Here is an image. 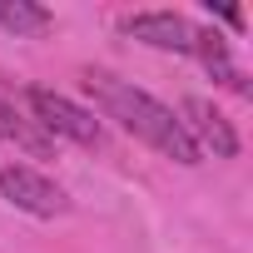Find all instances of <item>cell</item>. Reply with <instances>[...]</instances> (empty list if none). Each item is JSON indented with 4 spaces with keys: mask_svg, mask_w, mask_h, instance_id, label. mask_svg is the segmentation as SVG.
Listing matches in <instances>:
<instances>
[{
    "mask_svg": "<svg viewBox=\"0 0 253 253\" xmlns=\"http://www.w3.org/2000/svg\"><path fill=\"white\" fill-rule=\"evenodd\" d=\"M184 114H189L184 129H189V139L199 144V154L213 149V159H238V134H233V124H228L209 99H189Z\"/></svg>",
    "mask_w": 253,
    "mask_h": 253,
    "instance_id": "cell-5",
    "label": "cell"
},
{
    "mask_svg": "<svg viewBox=\"0 0 253 253\" xmlns=\"http://www.w3.org/2000/svg\"><path fill=\"white\" fill-rule=\"evenodd\" d=\"M0 139H5V144H20V149H30V154H50V139L35 129L30 119H20L5 99H0Z\"/></svg>",
    "mask_w": 253,
    "mask_h": 253,
    "instance_id": "cell-7",
    "label": "cell"
},
{
    "mask_svg": "<svg viewBox=\"0 0 253 253\" xmlns=\"http://www.w3.org/2000/svg\"><path fill=\"white\" fill-rule=\"evenodd\" d=\"M124 35H134L154 50H174V55H189L194 50V25L174 10H144V15H129L124 20Z\"/></svg>",
    "mask_w": 253,
    "mask_h": 253,
    "instance_id": "cell-4",
    "label": "cell"
},
{
    "mask_svg": "<svg viewBox=\"0 0 253 253\" xmlns=\"http://www.w3.org/2000/svg\"><path fill=\"white\" fill-rule=\"evenodd\" d=\"M0 194H5V204H15L20 213H35V218H60L70 209L65 189L50 184L45 174H35L30 164H0Z\"/></svg>",
    "mask_w": 253,
    "mask_h": 253,
    "instance_id": "cell-3",
    "label": "cell"
},
{
    "mask_svg": "<svg viewBox=\"0 0 253 253\" xmlns=\"http://www.w3.org/2000/svg\"><path fill=\"white\" fill-rule=\"evenodd\" d=\"M194 55L209 65V75L218 80V84H228V89H238V94H248V84H243V75L233 70V60H228V40L218 35V30H194Z\"/></svg>",
    "mask_w": 253,
    "mask_h": 253,
    "instance_id": "cell-6",
    "label": "cell"
},
{
    "mask_svg": "<svg viewBox=\"0 0 253 253\" xmlns=\"http://www.w3.org/2000/svg\"><path fill=\"white\" fill-rule=\"evenodd\" d=\"M25 104L35 109V119L45 124L50 134H65V139H75L80 149H99V144H104L99 119H94L89 109H80L75 99H65V94H55V89H45V84H30V89H25Z\"/></svg>",
    "mask_w": 253,
    "mask_h": 253,
    "instance_id": "cell-2",
    "label": "cell"
},
{
    "mask_svg": "<svg viewBox=\"0 0 253 253\" xmlns=\"http://www.w3.org/2000/svg\"><path fill=\"white\" fill-rule=\"evenodd\" d=\"M84 89L99 99V109H104L109 119H119L134 139H144V144L159 149L164 159H174V164H199V159H204L199 144H194L189 129H184V119H179L169 104H159L154 94L134 89L129 80H114V75H104V70H89V75H84Z\"/></svg>",
    "mask_w": 253,
    "mask_h": 253,
    "instance_id": "cell-1",
    "label": "cell"
},
{
    "mask_svg": "<svg viewBox=\"0 0 253 253\" xmlns=\"http://www.w3.org/2000/svg\"><path fill=\"white\" fill-rule=\"evenodd\" d=\"M0 25L15 30V35H30V30H45L50 25V10L45 5H30V0H0Z\"/></svg>",
    "mask_w": 253,
    "mask_h": 253,
    "instance_id": "cell-8",
    "label": "cell"
}]
</instances>
